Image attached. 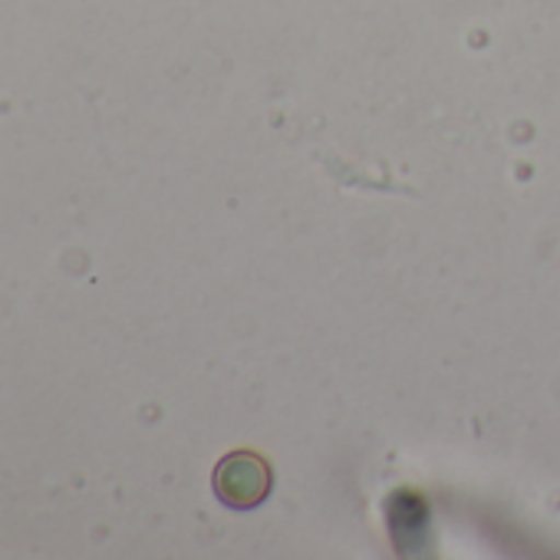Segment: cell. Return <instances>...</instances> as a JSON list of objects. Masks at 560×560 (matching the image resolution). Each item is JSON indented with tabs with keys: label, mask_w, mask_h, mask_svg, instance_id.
<instances>
[{
	"label": "cell",
	"mask_w": 560,
	"mask_h": 560,
	"mask_svg": "<svg viewBox=\"0 0 560 560\" xmlns=\"http://www.w3.org/2000/svg\"><path fill=\"white\" fill-rule=\"evenodd\" d=\"M267 488H270V471L264 458H257L254 452H234L214 471V491L231 508L260 504Z\"/></svg>",
	"instance_id": "obj_1"
}]
</instances>
